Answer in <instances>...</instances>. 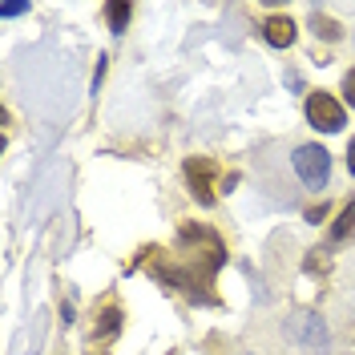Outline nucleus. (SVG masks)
I'll list each match as a JSON object with an SVG mask.
<instances>
[{
  "label": "nucleus",
  "instance_id": "f257e3e1",
  "mask_svg": "<svg viewBox=\"0 0 355 355\" xmlns=\"http://www.w3.org/2000/svg\"><path fill=\"white\" fill-rule=\"evenodd\" d=\"M174 246L178 250H157L154 263H150V275L170 283L190 303H218L210 291L218 266L226 263V246H222L218 230H210L202 222H182Z\"/></svg>",
  "mask_w": 355,
  "mask_h": 355
},
{
  "label": "nucleus",
  "instance_id": "f8f14e48",
  "mask_svg": "<svg viewBox=\"0 0 355 355\" xmlns=\"http://www.w3.org/2000/svg\"><path fill=\"white\" fill-rule=\"evenodd\" d=\"M343 97H347V105L355 110V69H347V73H343Z\"/></svg>",
  "mask_w": 355,
  "mask_h": 355
},
{
  "label": "nucleus",
  "instance_id": "f03ea898",
  "mask_svg": "<svg viewBox=\"0 0 355 355\" xmlns=\"http://www.w3.org/2000/svg\"><path fill=\"white\" fill-rule=\"evenodd\" d=\"M291 166H295V174L303 178V186H311V190H323V186L331 182V154H327L319 141L299 146L295 157H291Z\"/></svg>",
  "mask_w": 355,
  "mask_h": 355
},
{
  "label": "nucleus",
  "instance_id": "6e6552de",
  "mask_svg": "<svg viewBox=\"0 0 355 355\" xmlns=\"http://www.w3.org/2000/svg\"><path fill=\"white\" fill-rule=\"evenodd\" d=\"M117 331H121V311L110 303V307L97 315V323H93V339H113Z\"/></svg>",
  "mask_w": 355,
  "mask_h": 355
},
{
  "label": "nucleus",
  "instance_id": "4468645a",
  "mask_svg": "<svg viewBox=\"0 0 355 355\" xmlns=\"http://www.w3.org/2000/svg\"><path fill=\"white\" fill-rule=\"evenodd\" d=\"M323 218H327V202H319V206L307 210V222H323Z\"/></svg>",
  "mask_w": 355,
  "mask_h": 355
},
{
  "label": "nucleus",
  "instance_id": "39448f33",
  "mask_svg": "<svg viewBox=\"0 0 355 355\" xmlns=\"http://www.w3.org/2000/svg\"><path fill=\"white\" fill-rule=\"evenodd\" d=\"M295 335L303 339V347H311V352H327V323L319 319V315H311V311H303V315H295Z\"/></svg>",
  "mask_w": 355,
  "mask_h": 355
},
{
  "label": "nucleus",
  "instance_id": "1a4fd4ad",
  "mask_svg": "<svg viewBox=\"0 0 355 355\" xmlns=\"http://www.w3.org/2000/svg\"><path fill=\"white\" fill-rule=\"evenodd\" d=\"M130 17H133V8L130 4H121V0H113V4H105V21H110V33H125V24H130Z\"/></svg>",
  "mask_w": 355,
  "mask_h": 355
},
{
  "label": "nucleus",
  "instance_id": "9d476101",
  "mask_svg": "<svg viewBox=\"0 0 355 355\" xmlns=\"http://www.w3.org/2000/svg\"><path fill=\"white\" fill-rule=\"evenodd\" d=\"M311 24H315V33H319L323 41H339V37H343V28H339L335 21H327V17H319V12L311 17Z\"/></svg>",
  "mask_w": 355,
  "mask_h": 355
},
{
  "label": "nucleus",
  "instance_id": "ddd939ff",
  "mask_svg": "<svg viewBox=\"0 0 355 355\" xmlns=\"http://www.w3.org/2000/svg\"><path fill=\"white\" fill-rule=\"evenodd\" d=\"M21 12H28V4H21V0H4L0 4V17H21Z\"/></svg>",
  "mask_w": 355,
  "mask_h": 355
},
{
  "label": "nucleus",
  "instance_id": "7ed1b4c3",
  "mask_svg": "<svg viewBox=\"0 0 355 355\" xmlns=\"http://www.w3.org/2000/svg\"><path fill=\"white\" fill-rule=\"evenodd\" d=\"M182 174H186V186H190V194L194 202L202 206H214V182H218V162H210V157H186L182 162Z\"/></svg>",
  "mask_w": 355,
  "mask_h": 355
},
{
  "label": "nucleus",
  "instance_id": "9b49d317",
  "mask_svg": "<svg viewBox=\"0 0 355 355\" xmlns=\"http://www.w3.org/2000/svg\"><path fill=\"white\" fill-rule=\"evenodd\" d=\"M331 266V259H327V250H311V259H307V270L315 275V270H327Z\"/></svg>",
  "mask_w": 355,
  "mask_h": 355
},
{
  "label": "nucleus",
  "instance_id": "2eb2a0df",
  "mask_svg": "<svg viewBox=\"0 0 355 355\" xmlns=\"http://www.w3.org/2000/svg\"><path fill=\"white\" fill-rule=\"evenodd\" d=\"M347 170H352V178H355V137L347 141Z\"/></svg>",
  "mask_w": 355,
  "mask_h": 355
},
{
  "label": "nucleus",
  "instance_id": "20e7f679",
  "mask_svg": "<svg viewBox=\"0 0 355 355\" xmlns=\"http://www.w3.org/2000/svg\"><path fill=\"white\" fill-rule=\"evenodd\" d=\"M307 121L315 125L319 133H339L343 130V121H347V113H343V105L335 101L331 93H311L307 97Z\"/></svg>",
  "mask_w": 355,
  "mask_h": 355
},
{
  "label": "nucleus",
  "instance_id": "423d86ee",
  "mask_svg": "<svg viewBox=\"0 0 355 355\" xmlns=\"http://www.w3.org/2000/svg\"><path fill=\"white\" fill-rule=\"evenodd\" d=\"M263 37H266V44H275V49H291V44H295V21H291V17H266Z\"/></svg>",
  "mask_w": 355,
  "mask_h": 355
},
{
  "label": "nucleus",
  "instance_id": "0eeeda50",
  "mask_svg": "<svg viewBox=\"0 0 355 355\" xmlns=\"http://www.w3.org/2000/svg\"><path fill=\"white\" fill-rule=\"evenodd\" d=\"M355 239V198L343 202V210H339V218L331 226V246H343Z\"/></svg>",
  "mask_w": 355,
  "mask_h": 355
}]
</instances>
